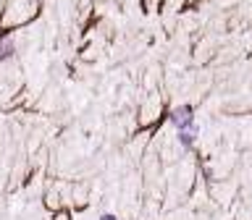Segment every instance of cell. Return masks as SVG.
Here are the masks:
<instances>
[{
    "instance_id": "obj_1",
    "label": "cell",
    "mask_w": 252,
    "mask_h": 220,
    "mask_svg": "<svg viewBox=\"0 0 252 220\" xmlns=\"http://www.w3.org/2000/svg\"><path fill=\"white\" fill-rule=\"evenodd\" d=\"M173 121H176V126H181V129H189L192 126V110L189 108H181L173 113Z\"/></svg>"
},
{
    "instance_id": "obj_2",
    "label": "cell",
    "mask_w": 252,
    "mask_h": 220,
    "mask_svg": "<svg viewBox=\"0 0 252 220\" xmlns=\"http://www.w3.org/2000/svg\"><path fill=\"white\" fill-rule=\"evenodd\" d=\"M102 220H116L113 215H102Z\"/></svg>"
}]
</instances>
